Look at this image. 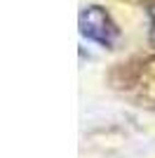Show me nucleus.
<instances>
[{
    "instance_id": "1",
    "label": "nucleus",
    "mask_w": 155,
    "mask_h": 158,
    "mask_svg": "<svg viewBox=\"0 0 155 158\" xmlns=\"http://www.w3.org/2000/svg\"><path fill=\"white\" fill-rule=\"evenodd\" d=\"M78 24H80V33H82L85 38L94 40V43H101V45H110L113 38L117 35V28L110 21L108 12L99 5L85 7L82 12H80Z\"/></svg>"
},
{
    "instance_id": "2",
    "label": "nucleus",
    "mask_w": 155,
    "mask_h": 158,
    "mask_svg": "<svg viewBox=\"0 0 155 158\" xmlns=\"http://www.w3.org/2000/svg\"><path fill=\"white\" fill-rule=\"evenodd\" d=\"M148 17H150V31H148V40H150V45L155 47V0L148 5Z\"/></svg>"
}]
</instances>
